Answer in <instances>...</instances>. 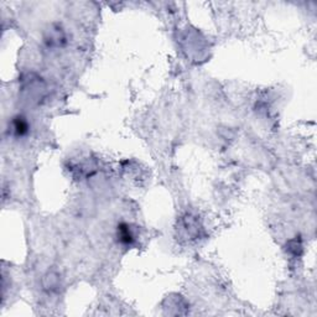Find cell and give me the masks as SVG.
Returning a JSON list of instances; mask_svg holds the SVG:
<instances>
[{
    "label": "cell",
    "instance_id": "cell-1",
    "mask_svg": "<svg viewBox=\"0 0 317 317\" xmlns=\"http://www.w3.org/2000/svg\"><path fill=\"white\" fill-rule=\"evenodd\" d=\"M117 238L119 243L125 247L133 246L135 243V233L132 226L128 223H121L117 228Z\"/></svg>",
    "mask_w": 317,
    "mask_h": 317
},
{
    "label": "cell",
    "instance_id": "cell-2",
    "mask_svg": "<svg viewBox=\"0 0 317 317\" xmlns=\"http://www.w3.org/2000/svg\"><path fill=\"white\" fill-rule=\"evenodd\" d=\"M10 129H12L13 134H14L15 137H18V138L25 137V135L29 133L28 121H26V118H24L23 116H17L12 121Z\"/></svg>",
    "mask_w": 317,
    "mask_h": 317
},
{
    "label": "cell",
    "instance_id": "cell-3",
    "mask_svg": "<svg viewBox=\"0 0 317 317\" xmlns=\"http://www.w3.org/2000/svg\"><path fill=\"white\" fill-rule=\"evenodd\" d=\"M65 40V33L58 26L51 28V30H49V35L46 37V42L49 44V46H61Z\"/></svg>",
    "mask_w": 317,
    "mask_h": 317
}]
</instances>
